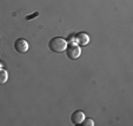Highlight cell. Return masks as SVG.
<instances>
[{"label":"cell","instance_id":"1","mask_svg":"<svg viewBox=\"0 0 133 126\" xmlns=\"http://www.w3.org/2000/svg\"><path fill=\"white\" fill-rule=\"evenodd\" d=\"M48 47H50V50L54 53H61L66 50V47H67V41H66L64 38L55 37V38H52L50 40Z\"/></svg>","mask_w":133,"mask_h":126},{"label":"cell","instance_id":"2","mask_svg":"<svg viewBox=\"0 0 133 126\" xmlns=\"http://www.w3.org/2000/svg\"><path fill=\"white\" fill-rule=\"evenodd\" d=\"M65 51H66L67 58H70L71 60H77L81 54V48L79 47V45H75V44L67 45V47H66Z\"/></svg>","mask_w":133,"mask_h":126},{"label":"cell","instance_id":"3","mask_svg":"<svg viewBox=\"0 0 133 126\" xmlns=\"http://www.w3.org/2000/svg\"><path fill=\"white\" fill-rule=\"evenodd\" d=\"M28 43L25 40V39H18L14 43V48L17 52L19 53H26L28 51Z\"/></svg>","mask_w":133,"mask_h":126},{"label":"cell","instance_id":"4","mask_svg":"<svg viewBox=\"0 0 133 126\" xmlns=\"http://www.w3.org/2000/svg\"><path fill=\"white\" fill-rule=\"evenodd\" d=\"M84 119H85V113H84L83 111H75L74 113H72V116H71V121H72V124H74V125H80L84 121Z\"/></svg>","mask_w":133,"mask_h":126},{"label":"cell","instance_id":"5","mask_svg":"<svg viewBox=\"0 0 133 126\" xmlns=\"http://www.w3.org/2000/svg\"><path fill=\"white\" fill-rule=\"evenodd\" d=\"M75 41H77L80 46H85L90 43V35L85 32H80L75 35Z\"/></svg>","mask_w":133,"mask_h":126},{"label":"cell","instance_id":"6","mask_svg":"<svg viewBox=\"0 0 133 126\" xmlns=\"http://www.w3.org/2000/svg\"><path fill=\"white\" fill-rule=\"evenodd\" d=\"M8 80V73L5 70H0V85H5Z\"/></svg>","mask_w":133,"mask_h":126},{"label":"cell","instance_id":"7","mask_svg":"<svg viewBox=\"0 0 133 126\" xmlns=\"http://www.w3.org/2000/svg\"><path fill=\"white\" fill-rule=\"evenodd\" d=\"M81 125L83 126H94V123H93L92 119H84V121L81 123Z\"/></svg>","mask_w":133,"mask_h":126},{"label":"cell","instance_id":"8","mask_svg":"<svg viewBox=\"0 0 133 126\" xmlns=\"http://www.w3.org/2000/svg\"><path fill=\"white\" fill-rule=\"evenodd\" d=\"M38 15H39V13H38V12H35V13H33L32 15H27V17L25 18V19H26V20H32V18L38 17Z\"/></svg>","mask_w":133,"mask_h":126}]
</instances>
